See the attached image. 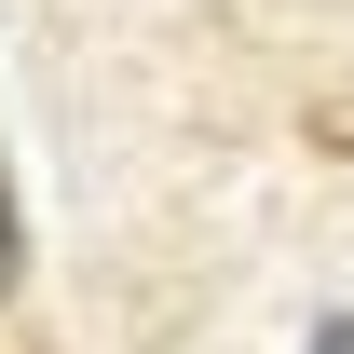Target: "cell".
<instances>
[{
	"instance_id": "cell-1",
	"label": "cell",
	"mask_w": 354,
	"mask_h": 354,
	"mask_svg": "<svg viewBox=\"0 0 354 354\" xmlns=\"http://www.w3.org/2000/svg\"><path fill=\"white\" fill-rule=\"evenodd\" d=\"M14 272H28V218H14V164H0V300H14Z\"/></svg>"
},
{
	"instance_id": "cell-2",
	"label": "cell",
	"mask_w": 354,
	"mask_h": 354,
	"mask_svg": "<svg viewBox=\"0 0 354 354\" xmlns=\"http://www.w3.org/2000/svg\"><path fill=\"white\" fill-rule=\"evenodd\" d=\"M313 354H354V313H327V327H313Z\"/></svg>"
}]
</instances>
